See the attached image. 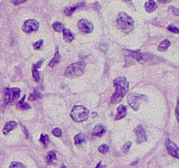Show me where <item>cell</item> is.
Masks as SVG:
<instances>
[{
    "label": "cell",
    "mask_w": 179,
    "mask_h": 168,
    "mask_svg": "<svg viewBox=\"0 0 179 168\" xmlns=\"http://www.w3.org/2000/svg\"><path fill=\"white\" fill-rule=\"evenodd\" d=\"M113 85L115 87V91L113 93L112 97L110 100L111 104H117L123 99V97L127 94L129 90V82L125 77H117L113 81Z\"/></svg>",
    "instance_id": "1"
},
{
    "label": "cell",
    "mask_w": 179,
    "mask_h": 168,
    "mask_svg": "<svg viewBox=\"0 0 179 168\" xmlns=\"http://www.w3.org/2000/svg\"><path fill=\"white\" fill-rule=\"evenodd\" d=\"M124 55L132 57L134 60H137L140 63H147V64H154V63H159L161 61L160 57L152 55L150 53H142L140 51H130V49H123Z\"/></svg>",
    "instance_id": "2"
},
{
    "label": "cell",
    "mask_w": 179,
    "mask_h": 168,
    "mask_svg": "<svg viewBox=\"0 0 179 168\" xmlns=\"http://www.w3.org/2000/svg\"><path fill=\"white\" fill-rule=\"evenodd\" d=\"M118 23V27L121 31H123L124 34H129L130 31H132L133 25H134V20L132 17H130L128 14L125 12H120L119 17L117 19Z\"/></svg>",
    "instance_id": "3"
},
{
    "label": "cell",
    "mask_w": 179,
    "mask_h": 168,
    "mask_svg": "<svg viewBox=\"0 0 179 168\" xmlns=\"http://www.w3.org/2000/svg\"><path fill=\"white\" fill-rule=\"evenodd\" d=\"M86 64L84 61H80L77 63H73L66 68L65 71V76L71 77V79H75V77H80L83 75V73L85 71Z\"/></svg>",
    "instance_id": "4"
},
{
    "label": "cell",
    "mask_w": 179,
    "mask_h": 168,
    "mask_svg": "<svg viewBox=\"0 0 179 168\" xmlns=\"http://www.w3.org/2000/svg\"><path fill=\"white\" fill-rule=\"evenodd\" d=\"M90 112L83 105H75L71 111V118L75 122H83L88 119Z\"/></svg>",
    "instance_id": "5"
},
{
    "label": "cell",
    "mask_w": 179,
    "mask_h": 168,
    "mask_svg": "<svg viewBox=\"0 0 179 168\" xmlns=\"http://www.w3.org/2000/svg\"><path fill=\"white\" fill-rule=\"evenodd\" d=\"M146 100V97L143 94H136V93H132V94H129L128 95V103L129 105L132 108L133 110L138 111L139 110V105H140V102Z\"/></svg>",
    "instance_id": "6"
},
{
    "label": "cell",
    "mask_w": 179,
    "mask_h": 168,
    "mask_svg": "<svg viewBox=\"0 0 179 168\" xmlns=\"http://www.w3.org/2000/svg\"><path fill=\"white\" fill-rule=\"evenodd\" d=\"M38 28H39V24H38V21L34 20V19H28L22 25V31H25V33H27V34L38 31Z\"/></svg>",
    "instance_id": "7"
},
{
    "label": "cell",
    "mask_w": 179,
    "mask_h": 168,
    "mask_svg": "<svg viewBox=\"0 0 179 168\" xmlns=\"http://www.w3.org/2000/svg\"><path fill=\"white\" fill-rule=\"evenodd\" d=\"M166 147H167L168 153L170 156H172L175 158H179V148L174 141H171L170 139H167L166 140Z\"/></svg>",
    "instance_id": "8"
},
{
    "label": "cell",
    "mask_w": 179,
    "mask_h": 168,
    "mask_svg": "<svg viewBox=\"0 0 179 168\" xmlns=\"http://www.w3.org/2000/svg\"><path fill=\"white\" fill-rule=\"evenodd\" d=\"M78 29L82 31V33H84V34H90V33H92L93 31V25L90 23L88 20H86V19H81V20L78 21Z\"/></svg>",
    "instance_id": "9"
},
{
    "label": "cell",
    "mask_w": 179,
    "mask_h": 168,
    "mask_svg": "<svg viewBox=\"0 0 179 168\" xmlns=\"http://www.w3.org/2000/svg\"><path fill=\"white\" fill-rule=\"evenodd\" d=\"M134 133H136V137H137V141L139 143H143V141H147V136H146V131L143 129L142 126H138V127L134 129Z\"/></svg>",
    "instance_id": "10"
},
{
    "label": "cell",
    "mask_w": 179,
    "mask_h": 168,
    "mask_svg": "<svg viewBox=\"0 0 179 168\" xmlns=\"http://www.w3.org/2000/svg\"><path fill=\"white\" fill-rule=\"evenodd\" d=\"M105 132H107V128L103 124H97L92 130V136L93 137H102Z\"/></svg>",
    "instance_id": "11"
},
{
    "label": "cell",
    "mask_w": 179,
    "mask_h": 168,
    "mask_svg": "<svg viewBox=\"0 0 179 168\" xmlns=\"http://www.w3.org/2000/svg\"><path fill=\"white\" fill-rule=\"evenodd\" d=\"M16 128H17V122L16 121H8L5 124L2 132H4V135H8V133L10 132V131H12L14 129H16Z\"/></svg>",
    "instance_id": "12"
},
{
    "label": "cell",
    "mask_w": 179,
    "mask_h": 168,
    "mask_svg": "<svg viewBox=\"0 0 179 168\" xmlns=\"http://www.w3.org/2000/svg\"><path fill=\"white\" fill-rule=\"evenodd\" d=\"M125 116H127V107L125 105H119L117 116H115V120H121Z\"/></svg>",
    "instance_id": "13"
},
{
    "label": "cell",
    "mask_w": 179,
    "mask_h": 168,
    "mask_svg": "<svg viewBox=\"0 0 179 168\" xmlns=\"http://www.w3.org/2000/svg\"><path fill=\"white\" fill-rule=\"evenodd\" d=\"M63 37H64V41H65L71 43V41L74 39V34H73L68 28H65V29L63 31Z\"/></svg>",
    "instance_id": "14"
},
{
    "label": "cell",
    "mask_w": 179,
    "mask_h": 168,
    "mask_svg": "<svg viewBox=\"0 0 179 168\" xmlns=\"http://www.w3.org/2000/svg\"><path fill=\"white\" fill-rule=\"evenodd\" d=\"M62 57H61V54L58 52V47H56V53H55V56L53 57V60L49 62V67H54L55 65H57L59 62H61Z\"/></svg>",
    "instance_id": "15"
},
{
    "label": "cell",
    "mask_w": 179,
    "mask_h": 168,
    "mask_svg": "<svg viewBox=\"0 0 179 168\" xmlns=\"http://www.w3.org/2000/svg\"><path fill=\"white\" fill-rule=\"evenodd\" d=\"M83 6H84V4L81 2V4H77V5H74V6H72V7H67L66 9L64 10V12H65V15L66 16H71L76 9H78L80 7H83Z\"/></svg>",
    "instance_id": "16"
},
{
    "label": "cell",
    "mask_w": 179,
    "mask_h": 168,
    "mask_svg": "<svg viewBox=\"0 0 179 168\" xmlns=\"http://www.w3.org/2000/svg\"><path fill=\"white\" fill-rule=\"evenodd\" d=\"M146 10L148 11V12H152L157 9V4L154 2V0H148L147 2H146Z\"/></svg>",
    "instance_id": "17"
},
{
    "label": "cell",
    "mask_w": 179,
    "mask_h": 168,
    "mask_svg": "<svg viewBox=\"0 0 179 168\" xmlns=\"http://www.w3.org/2000/svg\"><path fill=\"white\" fill-rule=\"evenodd\" d=\"M11 90V102L16 101L17 99H19V95H20V89L19 87H12Z\"/></svg>",
    "instance_id": "18"
},
{
    "label": "cell",
    "mask_w": 179,
    "mask_h": 168,
    "mask_svg": "<svg viewBox=\"0 0 179 168\" xmlns=\"http://www.w3.org/2000/svg\"><path fill=\"white\" fill-rule=\"evenodd\" d=\"M74 143H75V145H77V146L84 143H85V135H84V133H78V135H76V136L74 137Z\"/></svg>",
    "instance_id": "19"
},
{
    "label": "cell",
    "mask_w": 179,
    "mask_h": 168,
    "mask_svg": "<svg viewBox=\"0 0 179 168\" xmlns=\"http://www.w3.org/2000/svg\"><path fill=\"white\" fill-rule=\"evenodd\" d=\"M56 161V153L55 151H49V153H47L46 156V163L47 164H53Z\"/></svg>",
    "instance_id": "20"
},
{
    "label": "cell",
    "mask_w": 179,
    "mask_h": 168,
    "mask_svg": "<svg viewBox=\"0 0 179 168\" xmlns=\"http://www.w3.org/2000/svg\"><path fill=\"white\" fill-rule=\"evenodd\" d=\"M170 46V41L169 39H165L162 41L158 46V51L162 52V51H167L168 49V47Z\"/></svg>",
    "instance_id": "21"
},
{
    "label": "cell",
    "mask_w": 179,
    "mask_h": 168,
    "mask_svg": "<svg viewBox=\"0 0 179 168\" xmlns=\"http://www.w3.org/2000/svg\"><path fill=\"white\" fill-rule=\"evenodd\" d=\"M25 99H26V97H22V99H21L20 101L17 103V107L19 108V109H21V110H27V109H30V105H29L28 103H26Z\"/></svg>",
    "instance_id": "22"
},
{
    "label": "cell",
    "mask_w": 179,
    "mask_h": 168,
    "mask_svg": "<svg viewBox=\"0 0 179 168\" xmlns=\"http://www.w3.org/2000/svg\"><path fill=\"white\" fill-rule=\"evenodd\" d=\"M11 102V90L10 89H6L5 93H4V103H10Z\"/></svg>",
    "instance_id": "23"
},
{
    "label": "cell",
    "mask_w": 179,
    "mask_h": 168,
    "mask_svg": "<svg viewBox=\"0 0 179 168\" xmlns=\"http://www.w3.org/2000/svg\"><path fill=\"white\" fill-rule=\"evenodd\" d=\"M53 28H54V31H63L65 28H64V25L62 24V23H59V21H55L54 24H53Z\"/></svg>",
    "instance_id": "24"
},
{
    "label": "cell",
    "mask_w": 179,
    "mask_h": 168,
    "mask_svg": "<svg viewBox=\"0 0 179 168\" xmlns=\"http://www.w3.org/2000/svg\"><path fill=\"white\" fill-rule=\"evenodd\" d=\"M41 143H43L45 147H47L48 143H49V137H48L47 135H45V133H43L41 136Z\"/></svg>",
    "instance_id": "25"
},
{
    "label": "cell",
    "mask_w": 179,
    "mask_h": 168,
    "mask_svg": "<svg viewBox=\"0 0 179 168\" xmlns=\"http://www.w3.org/2000/svg\"><path fill=\"white\" fill-rule=\"evenodd\" d=\"M33 77H34V80L36 82H39L41 81V75H39V72L38 70L36 68V67L33 66Z\"/></svg>",
    "instance_id": "26"
},
{
    "label": "cell",
    "mask_w": 179,
    "mask_h": 168,
    "mask_svg": "<svg viewBox=\"0 0 179 168\" xmlns=\"http://www.w3.org/2000/svg\"><path fill=\"white\" fill-rule=\"evenodd\" d=\"M131 146H132V143H131V141H128V143H125L124 145H123V147H122V151L124 153H127L129 150H130Z\"/></svg>",
    "instance_id": "27"
},
{
    "label": "cell",
    "mask_w": 179,
    "mask_h": 168,
    "mask_svg": "<svg viewBox=\"0 0 179 168\" xmlns=\"http://www.w3.org/2000/svg\"><path fill=\"white\" fill-rule=\"evenodd\" d=\"M109 150H110V148H109L107 145H101V146L99 147V151L101 153H107Z\"/></svg>",
    "instance_id": "28"
},
{
    "label": "cell",
    "mask_w": 179,
    "mask_h": 168,
    "mask_svg": "<svg viewBox=\"0 0 179 168\" xmlns=\"http://www.w3.org/2000/svg\"><path fill=\"white\" fill-rule=\"evenodd\" d=\"M9 168H25V166L21 163H17V161H14V163L10 164Z\"/></svg>",
    "instance_id": "29"
},
{
    "label": "cell",
    "mask_w": 179,
    "mask_h": 168,
    "mask_svg": "<svg viewBox=\"0 0 179 168\" xmlns=\"http://www.w3.org/2000/svg\"><path fill=\"white\" fill-rule=\"evenodd\" d=\"M51 132H53V135H54L55 137H62V130L59 128H54Z\"/></svg>",
    "instance_id": "30"
},
{
    "label": "cell",
    "mask_w": 179,
    "mask_h": 168,
    "mask_svg": "<svg viewBox=\"0 0 179 168\" xmlns=\"http://www.w3.org/2000/svg\"><path fill=\"white\" fill-rule=\"evenodd\" d=\"M41 93L37 91V90H35V92L33 93V94H30V99L31 100H36V99H41Z\"/></svg>",
    "instance_id": "31"
},
{
    "label": "cell",
    "mask_w": 179,
    "mask_h": 168,
    "mask_svg": "<svg viewBox=\"0 0 179 168\" xmlns=\"http://www.w3.org/2000/svg\"><path fill=\"white\" fill-rule=\"evenodd\" d=\"M168 31H171V33H174V34H179V29L174 25H169L168 26Z\"/></svg>",
    "instance_id": "32"
},
{
    "label": "cell",
    "mask_w": 179,
    "mask_h": 168,
    "mask_svg": "<svg viewBox=\"0 0 179 168\" xmlns=\"http://www.w3.org/2000/svg\"><path fill=\"white\" fill-rule=\"evenodd\" d=\"M43 44H44V41H43V39H41V41H36V43L33 46H34V48H35V49H41V46H43Z\"/></svg>",
    "instance_id": "33"
},
{
    "label": "cell",
    "mask_w": 179,
    "mask_h": 168,
    "mask_svg": "<svg viewBox=\"0 0 179 168\" xmlns=\"http://www.w3.org/2000/svg\"><path fill=\"white\" fill-rule=\"evenodd\" d=\"M169 11H170V12H172L175 16H179V9L178 8H176V7L170 6V7H169Z\"/></svg>",
    "instance_id": "34"
},
{
    "label": "cell",
    "mask_w": 179,
    "mask_h": 168,
    "mask_svg": "<svg viewBox=\"0 0 179 168\" xmlns=\"http://www.w3.org/2000/svg\"><path fill=\"white\" fill-rule=\"evenodd\" d=\"M175 114H176V118H177V121H178L179 124V97L178 101H177V105H176V110H175Z\"/></svg>",
    "instance_id": "35"
},
{
    "label": "cell",
    "mask_w": 179,
    "mask_h": 168,
    "mask_svg": "<svg viewBox=\"0 0 179 168\" xmlns=\"http://www.w3.org/2000/svg\"><path fill=\"white\" fill-rule=\"evenodd\" d=\"M99 51H101L102 53H107V46L105 44H101V45H99Z\"/></svg>",
    "instance_id": "36"
},
{
    "label": "cell",
    "mask_w": 179,
    "mask_h": 168,
    "mask_svg": "<svg viewBox=\"0 0 179 168\" xmlns=\"http://www.w3.org/2000/svg\"><path fill=\"white\" fill-rule=\"evenodd\" d=\"M26 1H27V0H11V2L16 6L21 5V4H24V2H26Z\"/></svg>",
    "instance_id": "37"
},
{
    "label": "cell",
    "mask_w": 179,
    "mask_h": 168,
    "mask_svg": "<svg viewBox=\"0 0 179 168\" xmlns=\"http://www.w3.org/2000/svg\"><path fill=\"white\" fill-rule=\"evenodd\" d=\"M160 4H168V2H170L171 0H158Z\"/></svg>",
    "instance_id": "38"
},
{
    "label": "cell",
    "mask_w": 179,
    "mask_h": 168,
    "mask_svg": "<svg viewBox=\"0 0 179 168\" xmlns=\"http://www.w3.org/2000/svg\"><path fill=\"white\" fill-rule=\"evenodd\" d=\"M95 168H105V166L103 165V164H101V163H99L97 164V166Z\"/></svg>",
    "instance_id": "39"
},
{
    "label": "cell",
    "mask_w": 179,
    "mask_h": 168,
    "mask_svg": "<svg viewBox=\"0 0 179 168\" xmlns=\"http://www.w3.org/2000/svg\"><path fill=\"white\" fill-rule=\"evenodd\" d=\"M62 168H67V167L65 166V165H62Z\"/></svg>",
    "instance_id": "40"
},
{
    "label": "cell",
    "mask_w": 179,
    "mask_h": 168,
    "mask_svg": "<svg viewBox=\"0 0 179 168\" xmlns=\"http://www.w3.org/2000/svg\"><path fill=\"white\" fill-rule=\"evenodd\" d=\"M124 1H130V0H124Z\"/></svg>",
    "instance_id": "41"
}]
</instances>
